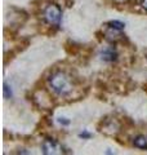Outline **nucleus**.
I'll return each instance as SVG.
<instances>
[{
	"label": "nucleus",
	"mask_w": 147,
	"mask_h": 155,
	"mask_svg": "<svg viewBox=\"0 0 147 155\" xmlns=\"http://www.w3.org/2000/svg\"><path fill=\"white\" fill-rule=\"evenodd\" d=\"M49 85H51V88L57 94H61V96L70 93L72 89V84L70 79L63 72H54V74L49 78Z\"/></svg>",
	"instance_id": "nucleus-1"
},
{
	"label": "nucleus",
	"mask_w": 147,
	"mask_h": 155,
	"mask_svg": "<svg viewBox=\"0 0 147 155\" xmlns=\"http://www.w3.org/2000/svg\"><path fill=\"white\" fill-rule=\"evenodd\" d=\"M44 18H45V21L51 26L58 27L61 23V18H62L61 8L56 5V4H49L45 8V11H44Z\"/></svg>",
	"instance_id": "nucleus-2"
},
{
	"label": "nucleus",
	"mask_w": 147,
	"mask_h": 155,
	"mask_svg": "<svg viewBox=\"0 0 147 155\" xmlns=\"http://www.w3.org/2000/svg\"><path fill=\"white\" fill-rule=\"evenodd\" d=\"M43 153L45 155H51V154H57L58 151L57 150L60 149V145H58V142L56 141L54 138H45L43 141Z\"/></svg>",
	"instance_id": "nucleus-3"
},
{
	"label": "nucleus",
	"mask_w": 147,
	"mask_h": 155,
	"mask_svg": "<svg viewBox=\"0 0 147 155\" xmlns=\"http://www.w3.org/2000/svg\"><path fill=\"white\" fill-rule=\"evenodd\" d=\"M100 56L106 62H114L117 58V52L114 47H106L100 52Z\"/></svg>",
	"instance_id": "nucleus-4"
},
{
	"label": "nucleus",
	"mask_w": 147,
	"mask_h": 155,
	"mask_svg": "<svg viewBox=\"0 0 147 155\" xmlns=\"http://www.w3.org/2000/svg\"><path fill=\"white\" fill-rule=\"evenodd\" d=\"M133 143H134L136 147L142 149V150H147V138L143 137V136H138V137H136Z\"/></svg>",
	"instance_id": "nucleus-5"
},
{
	"label": "nucleus",
	"mask_w": 147,
	"mask_h": 155,
	"mask_svg": "<svg viewBox=\"0 0 147 155\" xmlns=\"http://www.w3.org/2000/svg\"><path fill=\"white\" fill-rule=\"evenodd\" d=\"M107 25H110V26H112V27H115V28H119V30H122L124 28V23L122 22H120V21H111V22H109Z\"/></svg>",
	"instance_id": "nucleus-6"
},
{
	"label": "nucleus",
	"mask_w": 147,
	"mask_h": 155,
	"mask_svg": "<svg viewBox=\"0 0 147 155\" xmlns=\"http://www.w3.org/2000/svg\"><path fill=\"white\" fill-rule=\"evenodd\" d=\"M3 91H4V97H5V98H11V97H12V91H11V88L8 87L7 83H4Z\"/></svg>",
	"instance_id": "nucleus-7"
},
{
	"label": "nucleus",
	"mask_w": 147,
	"mask_h": 155,
	"mask_svg": "<svg viewBox=\"0 0 147 155\" xmlns=\"http://www.w3.org/2000/svg\"><path fill=\"white\" fill-rule=\"evenodd\" d=\"M58 123L62 125H68L70 124V120H67L66 118H58Z\"/></svg>",
	"instance_id": "nucleus-8"
},
{
	"label": "nucleus",
	"mask_w": 147,
	"mask_h": 155,
	"mask_svg": "<svg viewBox=\"0 0 147 155\" xmlns=\"http://www.w3.org/2000/svg\"><path fill=\"white\" fill-rule=\"evenodd\" d=\"M79 136H80L81 138H90V136H92V134H90V133H88V132H83V133H80Z\"/></svg>",
	"instance_id": "nucleus-9"
},
{
	"label": "nucleus",
	"mask_w": 147,
	"mask_h": 155,
	"mask_svg": "<svg viewBox=\"0 0 147 155\" xmlns=\"http://www.w3.org/2000/svg\"><path fill=\"white\" fill-rule=\"evenodd\" d=\"M141 5L147 11V0H141Z\"/></svg>",
	"instance_id": "nucleus-10"
},
{
	"label": "nucleus",
	"mask_w": 147,
	"mask_h": 155,
	"mask_svg": "<svg viewBox=\"0 0 147 155\" xmlns=\"http://www.w3.org/2000/svg\"><path fill=\"white\" fill-rule=\"evenodd\" d=\"M116 2H126V0H116Z\"/></svg>",
	"instance_id": "nucleus-11"
},
{
	"label": "nucleus",
	"mask_w": 147,
	"mask_h": 155,
	"mask_svg": "<svg viewBox=\"0 0 147 155\" xmlns=\"http://www.w3.org/2000/svg\"><path fill=\"white\" fill-rule=\"evenodd\" d=\"M146 57H147V52H146Z\"/></svg>",
	"instance_id": "nucleus-12"
},
{
	"label": "nucleus",
	"mask_w": 147,
	"mask_h": 155,
	"mask_svg": "<svg viewBox=\"0 0 147 155\" xmlns=\"http://www.w3.org/2000/svg\"><path fill=\"white\" fill-rule=\"evenodd\" d=\"M146 89H147V85H146Z\"/></svg>",
	"instance_id": "nucleus-13"
}]
</instances>
